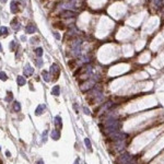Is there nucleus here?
I'll list each match as a JSON object with an SVG mask.
<instances>
[{
    "mask_svg": "<svg viewBox=\"0 0 164 164\" xmlns=\"http://www.w3.org/2000/svg\"><path fill=\"white\" fill-rule=\"evenodd\" d=\"M50 137H51V139H54V140H58L60 137V132L57 129H53V131H51V133H50Z\"/></svg>",
    "mask_w": 164,
    "mask_h": 164,
    "instance_id": "9",
    "label": "nucleus"
},
{
    "mask_svg": "<svg viewBox=\"0 0 164 164\" xmlns=\"http://www.w3.org/2000/svg\"><path fill=\"white\" fill-rule=\"evenodd\" d=\"M1 2H7V0H0Z\"/></svg>",
    "mask_w": 164,
    "mask_h": 164,
    "instance_id": "31",
    "label": "nucleus"
},
{
    "mask_svg": "<svg viewBox=\"0 0 164 164\" xmlns=\"http://www.w3.org/2000/svg\"><path fill=\"white\" fill-rule=\"evenodd\" d=\"M12 98H13L12 92H8V96L6 97V101H7V102H9V101H12Z\"/></svg>",
    "mask_w": 164,
    "mask_h": 164,
    "instance_id": "21",
    "label": "nucleus"
},
{
    "mask_svg": "<svg viewBox=\"0 0 164 164\" xmlns=\"http://www.w3.org/2000/svg\"><path fill=\"white\" fill-rule=\"evenodd\" d=\"M77 15V13L74 11H70V10H65L61 12L62 18H74Z\"/></svg>",
    "mask_w": 164,
    "mask_h": 164,
    "instance_id": "6",
    "label": "nucleus"
},
{
    "mask_svg": "<svg viewBox=\"0 0 164 164\" xmlns=\"http://www.w3.org/2000/svg\"><path fill=\"white\" fill-rule=\"evenodd\" d=\"M8 34V29L6 26H1L0 27V35L1 36H4V35Z\"/></svg>",
    "mask_w": 164,
    "mask_h": 164,
    "instance_id": "18",
    "label": "nucleus"
},
{
    "mask_svg": "<svg viewBox=\"0 0 164 164\" xmlns=\"http://www.w3.org/2000/svg\"><path fill=\"white\" fill-rule=\"evenodd\" d=\"M14 45H15V42L12 41L10 43V49H11V50H13V49H14Z\"/></svg>",
    "mask_w": 164,
    "mask_h": 164,
    "instance_id": "23",
    "label": "nucleus"
},
{
    "mask_svg": "<svg viewBox=\"0 0 164 164\" xmlns=\"http://www.w3.org/2000/svg\"><path fill=\"white\" fill-rule=\"evenodd\" d=\"M37 164H45V163H44L43 160H38V161H37Z\"/></svg>",
    "mask_w": 164,
    "mask_h": 164,
    "instance_id": "27",
    "label": "nucleus"
},
{
    "mask_svg": "<svg viewBox=\"0 0 164 164\" xmlns=\"http://www.w3.org/2000/svg\"><path fill=\"white\" fill-rule=\"evenodd\" d=\"M50 73L53 74V76H59V73H60V68L58 67V65L53 64V65L50 66Z\"/></svg>",
    "mask_w": 164,
    "mask_h": 164,
    "instance_id": "5",
    "label": "nucleus"
},
{
    "mask_svg": "<svg viewBox=\"0 0 164 164\" xmlns=\"http://www.w3.org/2000/svg\"><path fill=\"white\" fill-rule=\"evenodd\" d=\"M47 133H48V131L45 130L43 132V135H42V140H43V142H46V140H47Z\"/></svg>",
    "mask_w": 164,
    "mask_h": 164,
    "instance_id": "20",
    "label": "nucleus"
},
{
    "mask_svg": "<svg viewBox=\"0 0 164 164\" xmlns=\"http://www.w3.org/2000/svg\"><path fill=\"white\" fill-rule=\"evenodd\" d=\"M43 48H41V47H37L36 49H35V55L37 56V57H42L43 56Z\"/></svg>",
    "mask_w": 164,
    "mask_h": 164,
    "instance_id": "16",
    "label": "nucleus"
},
{
    "mask_svg": "<svg viewBox=\"0 0 164 164\" xmlns=\"http://www.w3.org/2000/svg\"><path fill=\"white\" fill-rule=\"evenodd\" d=\"M51 94L55 95V96H58L60 94V86L59 85H55L53 89H51Z\"/></svg>",
    "mask_w": 164,
    "mask_h": 164,
    "instance_id": "12",
    "label": "nucleus"
},
{
    "mask_svg": "<svg viewBox=\"0 0 164 164\" xmlns=\"http://www.w3.org/2000/svg\"><path fill=\"white\" fill-rule=\"evenodd\" d=\"M0 150H1V147H0Z\"/></svg>",
    "mask_w": 164,
    "mask_h": 164,
    "instance_id": "32",
    "label": "nucleus"
},
{
    "mask_svg": "<svg viewBox=\"0 0 164 164\" xmlns=\"http://www.w3.org/2000/svg\"><path fill=\"white\" fill-rule=\"evenodd\" d=\"M21 39H22V41H25V36H24V35H23V36H21Z\"/></svg>",
    "mask_w": 164,
    "mask_h": 164,
    "instance_id": "29",
    "label": "nucleus"
},
{
    "mask_svg": "<svg viewBox=\"0 0 164 164\" xmlns=\"http://www.w3.org/2000/svg\"><path fill=\"white\" fill-rule=\"evenodd\" d=\"M81 44L82 42L79 39V41H74L71 45V48H72V54L73 55H79L80 54V50H81Z\"/></svg>",
    "mask_w": 164,
    "mask_h": 164,
    "instance_id": "2",
    "label": "nucleus"
},
{
    "mask_svg": "<svg viewBox=\"0 0 164 164\" xmlns=\"http://www.w3.org/2000/svg\"><path fill=\"white\" fill-rule=\"evenodd\" d=\"M10 10L12 13H16L18 12V4H16L15 1H11L10 3Z\"/></svg>",
    "mask_w": 164,
    "mask_h": 164,
    "instance_id": "13",
    "label": "nucleus"
},
{
    "mask_svg": "<svg viewBox=\"0 0 164 164\" xmlns=\"http://www.w3.org/2000/svg\"><path fill=\"white\" fill-rule=\"evenodd\" d=\"M45 109H46V105L45 104H39L38 106L35 108L34 114L36 115V116H39V115H42L44 112H45Z\"/></svg>",
    "mask_w": 164,
    "mask_h": 164,
    "instance_id": "4",
    "label": "nucleus"
},
{
    "mask_svg": "<svg viewBox=\"0 0 164 164\" xmlns=\"http://www.w3.org/2000/svg\"><path fill=\"white\" fill-rule=\"evenodd\" d=\"M73 164H80V160H79V159H76V161H74Z\"/></svg>",
    "mask_w": 164,
    "mask_h": 164,
    "instance_id": "26",
    "label": "nucleus"
},
{
    "mask_svg": "<svg viewBox=\"0 0 164 164\" xmlns=\"http://www.w3.org/2000/svg\"><path fill=\"white\" fill-rule=\"evenodd\" d=\"M54 36H55V37H56V38H57V39H60V35L58 34L57 32H54Z\"/></svg>",
    "mask_w": 164,
    "mask_h": 164,
    "instance_id": "25",
    "label": "nucleus"
},
{
    "mask_svg": "<svg viewBox=\"0 0 164 164\" xmlns=\"http://www.w3.org/2000/svg\"><path fill=\"white\" fill-rule=\"evenodd\" d=\"M6 155L9 158V156H11V153H10V152H9V151H6Z\"/></svg>",
    "mask_w": 164,
    "mask_h": 164,
    "instance_id": "28",
    "label": "nucleus"
},
{
    "mask_svg": "<svg viewBox=\"0 0 164 164\" xmlns=\"http://www.w3.org/2000/svg\"><path fill=\"white\" fill-rule=\"evenodd\" d=\"M35 62H36V65L38 66V67H41L42 64H43V60H42L41 58H37V59H35Z\"/></svg>",
    "mask_w": 164,
    "mask_h": 164,
    "instance_id": "22",
    "label": "nucleus"
},
{
    "mask_svg": "<svg viewBox=\"0 0 164 164\" xmlns=\"http://www.w3.org/2000/svg\"><path fill=\"white\" fill-rule=\"evenodd\" d=\"M121 128V123L116 118V117L112 116L105 120V131L107 135H112L114 132L120 131Z\"/></svg>",
    "mask_w": 164,
    "mask_h": 164,
    "instance_id": "1",
    "label": "nucleus"
},
{
    "mask_svg": "<svg viewBox=\"0 0 164 164\" xmlns=\"http://www.w3.org/2000/svg\"><path fill=\"white\" fill-rule=\"evenodd\" d=\"M11 26H12V29L14 30V31H19V30L21 29V24L16 21V19H14V20L11 22Z\"/></svg>",
    "mask_w": 164,
    "mask_h": 164,
    "instance_id": "11",
    "label": "nucleus"
},
{
    "mask_svg": "<svg viewBox=\"0 0 164 164\" xmlns=\"http://www.w3.org/2000/svg\"><path fill=\"white\" fill-rule=\"evenodd\" d=\"M25 79H24V77L23 76H18L16 77V83H18V85L19 86H23L25 84Z\"/></svg>",
    "mask_w": 164,
    "mask_h": 164,
    "instance_id": "10",
    "label": "nucleus"
},
{
    "mask_svg": "<svg viewBox=\"0 0 164 164\" xmlns=\"http://www.w3.org/2000/svg\"><path fill=\"white\" fill-rule=\"evenodd\" d=\"M84 144H85L86 149H88L89 151L92 152V144H91V140L89 139V138H85V139H84Z\"/></svg>",
    "mask_w": 164,
    "mask_h": 164,
    "instance_id": "14",
    "label": "nucleus"
},
{
    "mask_svg": "<svg viewBox=\"0 0 164 164\" xmlns=\"http://www.w3.org/2000/svg\"><path fill=\"white\" fill-rule=\"evenodd\" d=\"M0 51H2V46H1V44H0Z\"/></svg>",
    "mask_w": 164,
    "mask_h": 164,
    "instance_id": "30",
    "label": "nucleus"
},
{
    "mask_svg": "<svg viewBox=\"0 0 164 164\" xmlns=\"http://www.w3.org/2000/svg\"><path fill=\"white\" fill-rule=\"evenodd\" d=\"M83 111H84V114H85V115H90V114H91L90 111H89V108H86L85 106L83 107Z\"/></svg>",
    "mask_w": 164,
    "mask_h": 164,
    "instance_id": "24",
    "label": "nucleus"
},
{
    "mask_svg": "<svg viewBox=\"0 0 164 164\" xmlns=\"http://www.w3.org/2000/svg\"><path fill=\"white\" fill-rule=\"evenodd\" d=\"M34 72V68H32V66L30 64H26L24 66V69H23V73H24L25 77H30L33 74Z\"/></svg>",
    "mask_w": 164,
    "mask_h": 164,
    "instance_id": "3",
    "label": "nucleus"
},
{
    "mask_svg": "<svg viewBox=\"0 0 164 164\" xmlns=\"http://www.w3.org/2000/svg\"><path fill=\"white\" fill-rule=\"evenodd\" d=\"M7 79H8V77H7L6 72L0 71V80H2V81H7Z\"/></svg>",
    "mask_w": 164,
    "mask_h": 164,
    "instance_id": "19",
    "label": "nucleus"
},
{
    "mask_svg": "<svg viewBox=\"0 0 164 164\" xmlns=\"http://www.w3.org/2000/svg\"><path fill=\"white\" fill-rule=\"evenodd\" d=\"M42 77H43V79H44V81L45 82H49V73H48V71H46V70H43L42 71Z\"/></svg>",
    "mask_w": 164,
    "mask_h": 164,
    "instance_id": "15",
    "label": "nucleus"
},
{
    "mask_svg": "<svg viewBox=\"0 0 164 164\" xmlns=\"http://www.w3.org/2000/svg\"><path fill=\"white\" fill-rule=\"evenodd\" d=\"M55 126H56V129H57L58 131H59L60 129H61L62 127V121H61V117L60 116H56L55 117Z\"/></svg>",
    "mask_w": 164,
    "mask_h": 164,
    "instance_id": "7",
    "label": "nucleus"
},
{
    "mask_svg": "<svg viewBox=\"0 0 164 164\" xmlns=\"http://www.w3.org/2000/svg\"><path fill=\"white\" fill-rule=\"evenodd\" d=\"M25 32H26L27 34H34V33L36 32V27H35V25H33V24H29L26 27H25Z\"/></svg>",
    "mask_w": 164,
    "mask_h": 164,
    "instance_id": "8",
    "label": "nucleus"
},
{
    "mask_svg": "<svg viewBox=\"0 0 164 164\" xmlns=\"http://www.w3.org/2000/svg\"><path fill=\"white\" fill-rule=\"evenodd\" d=\"M13 109L14 112H20L21 111V104L19 102H14L13 103Z\"/></svg>",
    "mask_w": 164,
    "mask_h": 164,
    "instance_id": "17",
    "label": "nucleus"
}]
</instances>
